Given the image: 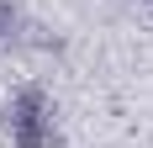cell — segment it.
Masks as SVG:
<instances>
[{
    "label": "cell",
    "instance_id": "cell-1",
    "mask_svg": "<svg viewBox=\"0 0 153 148\" xmlns=\"http://www.w3.org/2000/svg\"><path fill=\"white\" fill-rule=\"evenodd\" d=\"M5 127H11L16 148H48L53 143V106H48V95L37 85L16 90L11 111H5Z\"/></svg>",
    "mask_w": 153,
    "mask_h": 148
}]
</instances>
